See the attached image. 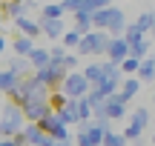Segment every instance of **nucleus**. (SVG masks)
I'll list each match as a JSON object with an SVG mask.
<instances>
[{
	"instance_id": "obj_1",
	"label": "nucleus",
	"mask_w": 155,
	"mask_h": 146,
	"mask_svg": "<svg viewBox=\"0 0 155 146\" xmlns=\"http://www.w3.org/2000/svg\"><path fill=\"white\" fill-rule=\"evenodd\" d=\"M17 26H20L23 32H29V34H35V32H38V26H32L29 20H17Z\"/></svg>"
},
{
	"instance_id": "obj_2",
	"label": "nucleus",
	"mask_w": 155,
	"mask_h": 146,
	"mask_svg": "<svg viewBox=\"0 0 155 146\" xmlns=\"http://www.w3.org/2000/svg\"><path fill=\"white\" fill-rule=\"evenodd\" d=\"M17 52H20V55L32 52V43H29V40H17Z\"/></svg>"
},
{
	"instance_id": "obj_3",
	"label": "nucleus",
	"mask_w": 155,
	"mask_h": 146,
	"mask_svg": "<svg viewBox=\"0 0 155 146\" xmlns=\"http://www.w3.org/2000/svg\"><path fill=\"white\" fill-rule=\"evenodd\" d=\"M3 46H6V43H3V37H0V52H3Z\"/></svg>"
}]
</instances>
